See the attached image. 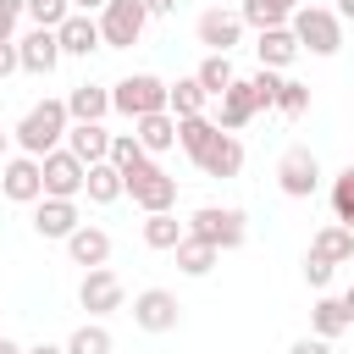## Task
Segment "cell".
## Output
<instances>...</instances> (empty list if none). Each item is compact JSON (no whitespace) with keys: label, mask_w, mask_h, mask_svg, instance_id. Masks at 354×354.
Segmentation results:
<instances>
[{"label":"cell","mask_w":354,"mask_h":354,"mask_svg":"<svg viewBox=\"0 0 354 354\" xmlns=\"http://www.w3.org/2000/svg\"><path fill=\"white\" fill-rule=\"evenodd\" d=\"M249 116H254V94H249V77H232V88L221 94V133H238V127H249Z\"/></svg>","instance_id":"22"},{"label":"cell","mask_w":354,"mask_h":354,"mask_svg":"<svg viewBox=\"0 0 354 354\" xmlns=\"http://www.w3.org/2000/svg\"><path fill=\"white\" fill-rule=\"evenodd\" d=\"M332 216H337V227L354 221V166H343V171L332 177Z\"/></svg>","instance_id":"34"},{"label":"cell","mask_w":354,"mask_h":354,"mask_svg":"<svg viewBox=\"0 0 354 354\" xmlns=\"http://www.w3.org/2000/svg\"><path fill=\"white\" fill-rule=\"evenodd\" d=\"M122 194H133V205H138L144 216H160V210L177 205V177H166L155 160H144V166H133V171L122 177Z\"/></svg>","instance_id":"5"},{"label":"cell","mask_w":354,"mask_h":354,"mask_svg":"<svg viewBox=\"0 0 354 354\" xmlns=\"http://www.w3.org/2000/svg\"><path fill=\"white\" fill-rule=\"evenodd\" d=\"M77 227H83V221H77V199H39V205H33V232H39V238H61V243H66Z\"/></svg>","instance_id":"14"},{"label":"cell","mask_w":354,"mask_h":354,"mask_svg":"<svg viewBox=\"0 0 354 354\" xmlns=\"http://www.w3.org/2000/svg\"><path fill=\"white\" fill-rule=\"evenodd\" d=\"M55 61H61V44H55V33H50V28H33V33H22V39H17V66H22V72L50 77V72H55Z\"/></svg>","instance_id":"13"},{"label":"cell","mask_w":354,"mask_h":354,"mask_svg":"<svg viewBox=\"0 0 354 354\" xmlns=\"http://www.w3.org/2000/svg\"><path fill=\"white\" fill-rule=\"evenodd\" d=\"M254 55H260V66H266V72H282V66H293V61H299V39H293L288 28H266V33L254 39Z\"/></svg>","instance_id":"18"},{"label":"cell","mask_w":354,"mask_h":354,"mask_svg":"<svg viewBox=\"0 0 354 354\" xmlns=\"http://www.w3.org/2000/svg\"><path fill=\"white\" fill-rule=\"evenodd\" d=\"M105 160H111V166L127 177V171H133V166H144L149 155H144V144H138L133 133H111V155H105Z\"/></svg>","instance_id":"32"},{"label":"cell","mask_w":354,"mask_h":354,"mask_svg":"<svg viewBox=\"0 0 354 354\" xmlns=\"http://www.w3.org/2000/svg\"><path fill=\"white\" fill-rule=\"evenodd\" d=\"M100 44H111V50H133L138 39H144V22H149V11L138 6V0H111L100 17Z\"/></svg>","instance_id":"6"},{"label":"cell","mask_w":354,"mask_h":354,"mask_svg":"<svg viewBox=\"0 0 354 354\" xmlns=\"http://www.w3.org/2000/svg\"><path fill=\"white\" fill-rule=\"evenodd\" d=\"M28 17H33L39 28H50V33H55V28L72 17V6H66V0H28Z\"/></svg>","instance_id":"37"},{"label":"cell","mask_w":354,"mask_h":354,"mask_svg":"<svg viewBox=\"0 0 354 354\" xmlns=\"http://www.w3.org/2000/svg\"><path fill=\"white\" fill-rule=\"evenodd\" d=\"M277 88H282V77L260 66V72L249 77V94H254V111H277Z\"/></svg>","instance_id":"35"},{"label":"cell","mask_w":354,"mask_h":354,"mask_svg":"<svg viewBox=\"0 0 354 354\" xmlns=\"http://www.w3.org/2000/svg\"><path fill=\"white\" fill-rule=\"evenodd\" d=\"M194 83H199L210 100H221V94L232 88V55H205L199 72H194Z\"/></svg>","instance_id":"30"},{"label":"cell","mask_w":354,"mask_h":354,"mask_svg":"<svg viewBox=\"0 0 354 354\" xmlns=\"http://www.w3.org/2000/svg\"><path fill=\"white\" fill-rule=\"evenodd\" d=\"M138 6H144L149 17H171V11H177V0H138Z\"/></svg>","instance_id":"41"},{"label":"cell","mask_w":354,"mask_h":354,"mask_svg":"<svg viewBox=\"0 0 354 354\" xmlns=\"http://www.w3.org/2000/svg\"><path fill=\"white\" fill-rule=\"evenodd\" d=\"M310 254H321L326 266H348V260H354V232L332 221V227H321V232L310 238Z\"/></svg>","instance_id":"25"},{"label":"cell","mask_w":354,"mask_h":354,"mask_svg":"<svg viewBox=\"0 0 354 354\" xmlns=\"http://www.w3.org/2000/svg\"><path fill=\"white\" fill-rule=\"evenodd\" d=\"M11 33H17V17H6V11H0V44H11Z\"/></svg>","instance_id":"43"},{"label":"cell","mask_w":354,"mask_h":354,"mask_svg":"<svg viewBox=\"0 0 354 354\" xmlns=\"http://www.w3.org/2000/svg\"><path fill=\"white\" fill-rule=\"evenodd\" d=\"M343 310H348V326H354V288L343 293Z\"/></svg>","instance_id":"47"},{"label":"cell","mask_w":354,"mask_h":354,"mask_svg":"<svg viewBox=\"0 0 354 354\" xmlns=\"http://www.w3.org/2000/svg\"><path fill=\"white\" fill-rule=\"evenodd\" d=\"M83 160L72 155V149H50L44 160H39V177H44V199H77L83 194Z\"/></svg>","instance_id":"9"},{"label":"cell","mask_w":354,"mask_h":354,"mask_svg":"<svg viewBox=\"0 0 354 354\" xmlns=\"http://www.w3.org/2000/svg\"><path fill=\"white\" fill-rule=\"evenodd\" d=\"M304 282H310V288H326V282H332V266H326L321 254H304Z\"/></svg>","instance_id":"38"},{"label":"cell","mask_w":354,"mask_h":354,"mask_svg":"<svg viewBox=\"0 0 354 354\" xmlns=\"http://www.w3.org/2000/svg\"><path fill=\"white\" fill-rule=\"evenodd\" d=\"M0 194H6L11 205H39V199H44L39 160H33V155H11V160H0Z\"/></svg>","instance_id":"12"},{"label":"cell","mask_w":354,"mask_h":354,"mask_svg":"<svg viewBox=\"0 0 354 354\" xmlns=\"http://www.w3.org/2000/svg\"><path fill=\"white\" fill-rule=\"evenodd\" d=\"M55 44H61V55H94V50H100V22L83 17V11H72V17L55 28Z\"/></svg>","instance_id":"16"},{"label":"cell","mask_w":354,"mask_h":354,"mask_svg":"<svg viewBox=\"0 0 354 354\" xmlns=\"http://www.w3.org/2000/svg\"><path fill=\"white\" fill-rule=\"evenodd\" d=\"M111 111H122L127 122L155 116V111H166V83H160L155 72H133V77L111 83Z\"/></svg>","instance_id":"4"},{"label":"cell","mask_w":354,"mask_h":354,"mask_svg":"<svg viewBox=\"0 0 354 354\" xmlns=\"http://www.w3.org/2000/svg\"><path fill=\"white\" fill-rule=\"evenodd\" d=\"M183 232L199 238V243H210V249L221 254V249H238V243L249 238V216H243L238 205H199V210L183 221Z\"/></svg>","instance_id":"2"},{"label":"cell","mask_w":354,"mask_h":354,"mask_svg":"<svg viewBox=\"0 0 354 354\" xmlns=\"http://www.w3.org/2000/svg\"><path fill=\"white\" fill-rule=\"evenodd\" d=\"M205 100H210V94H205L194 77H177V83H166V111H171L177 122H183V116H205Z\"/></svg>","instance_id":"26"},{"label":"cell","mask_w":354,"mask_h":354,"mask_svg":"<svg viewBox=\"0 0 354 354\" xmlns=\"http://www.w3.org/2000/svg\"><path fill=\"white\" fill-rule=\"evenodd\" d=\"M277 111H282V116H304V111H310V88L293 83V77H282V88H277Z\"/></svg>","instance_id":"36"},{"label":"cell","mask_w":354,"mask_h":354,"mask_svg":"<svg viewBox=\"0 0 354 354\" xmlns=\"http://www.w3.org/2000/svg\"><path fill=\"white\" fill-rule=\"evenodd\" d=\"M194 33H199V44H205L210 55H232V50L243 44V17L227 11V6H210V11H199Z\"/></svg>","instance_id":"8"},{"label":"cell","mask_w":354,"mask_h":354,"mask_svg":"<svg viewBox=\"0 0 354 354\" xmlns=\"http://www.w3.org/2000/svg\"><path fill=\"white\" fill-rule=\"evenodd\" d=\"M0 11H6V17H22V11H28V0H0Z\"/></svg>","instance_id":"45"},{"label":"cell","mask_w":354,"mask_h":354,"mask_svg":"<svg viewBox=\"0 0 354 354\" xmlns=\"http://www.w3.org/2000/svg\"><path fill=\"white\" fill-rule=\"evenodd\" d=\"M216 133H221V127H216L210 116H183V122H177V144L188 149V160H194V166H199V155L216 144Z\"/></svg>","instance_id":"27"},{"label":"cell","mask_w":354,"mask_h":354,"mask_svg":"<svg viewBox=\"0 0 354 354\" xmlns=\"http://www.w3.org/2000/svg\"><path fill=\"white\" fill-rule=\"evenodd\" d=\"M22 354H66V343H33V348H22Z\"/></svg>","instance_id":"44"},{"label":"cell","mask_w":354,"mask_h":354,"mask_svg":"<svg viewBox=\"0 0 354 354\" xmlns=\"http://www.w3.org/2000/svg\"><path fill=\"white\" fill-rule=\"evenodd\" d=\"M11 72H22V66H17V39L0 44V77H11Z\"/></svg>","instance_id":"40"},{"label":"cell","mask_w":354,"mask_h":354,"mask_svg":"<svg viewBox=\"0 0 354 354\" xmlns=\"http://www.w3.org/2000/svg\"><path fill=\"white\" fill-rule=\"evenodd\" d=\"M105 111H111V88H100V83H77L66 94V116L72 122H105Z\"/></svg>","instance_id":"21"},{"label":"cell","mask_w":354,"mask_h":354,"mask_svg":"<svg viewBox=\"0 0 354 354\" xmlns=\"http://www.w3.org/2000/svg\"><path fill=\"white\" fill-rule=\"evenodd\" d=\"M66 254H72V266L94 271V266L111 260V232H105V227H77V232L66 238Z\"/></svg>","instance_id":"17"},{"label":"cell","mask_w":354,"mask_h":354,"mask_svg":"<svg viewBox=\"0 0 354 354\" xmlns=\"http://www.w3.org/2000/svg\"><path fill=\"white\" fill-rule=\"evenodd\" d=\"M144 243H149V249H177V243H183V221H177L171 210L144 216Z\"/></svg>","instance_id":"31"},{"label":"cell","mask_w":354,"mask_h":354,"mask_svg":"<svg viewBox=\"0 0 354 354\" xmlns=\"http://www.w3.org/2000/svg\"><path fill=\"white\" fill-rule=\"evenodd\" d=\"M133 127H138L133 138L144 144V155H160V149H171V144H177V116H171V111H155V116H138Z\"/></svg>","instance_id":"23"},{"label":"cell","mask_w":354,"mask_h":354,"mask_svg":"<svg viewBox=\"0 0 354 354\" xmlns=\"http://www.w3.org/2000/svg\"><path fill=\"white\" fill-rule=\"evenodd\" d=\"M66 127H72V116H66V100H39V105H33V111L17 122V144H22V155L44 160L50 149H61Z\"/></svg>","instance_id":"1"},{"label":"cell","mask_w":354,"mask_h":354,"mask_svg":"<svg viewBox=\"0 0 354 354\" xmlns=\"http://www.w3.org/2000/svg\"><path fill=\"white\" fill-rule=\"evenodd\" d=\"M66 6H72V11H83V17H94V11H105L111 0H66Z\"/></svg>","instance_id":"42"},{"label":"cell","mask_w":354,"mask_h":354,"mask_svg":"<svg viewBox=\"0 0 354 354\" xmlns=\"http://www.w3.org/2000/svg\"><path fill=\"white\" fill-rule=\"evenodd\" d=\"M299 11V0H243L238 6V17H243V28H288V17Z\"/></svg>","instance_id":"24"},{"label":"cell","mask_w":354,"mask_h":354,"mask_svg":"<svg viewBox=\"0 0 354 354\" xmlns=\"http://www.w3.org/2000/svg\"><path fill=\"white\" fill-rule=\"evenodd\" d=\"M0 155H6V133H0Z\"/></svg>","instance_id":"49"},{"label":"cell","mask_w":354,"mask_h":354,"mask_svg":"<svg viewBox=\"0 0 354 354\" xmlns=\"http://www.w3.org/2000/svg\"><path fill=\"white\" fill-rule=\"evenodd\" d=\"M77 304H83L88 315H111V310L127 304V288H122V277H116L111 266H94V271H83V282H77Z\"/></svg>","instance_id":"10"},{"label":"cell","mask_w":354,"mask_h":354,"mask_svg":"<svg viewBox=\"0 0 354 354\" xmlns=\"http://www.w3.org/2000/svg\"><path fill=\"white\" fill-rule=\"evenodd\" d=\"M199 171H205V177H238V171H243V144H238L232 133H216V144L199 155Z\"/></svg>","instance_id":"19"},{"label":"cell","mask_w":354,"mask_h":354,"mask_svg":"<svg viewBox=\"0 0 354 354\" xmlns=\"http://www.w3.org/2000/svg\"><path fill=\"white\" fill-rule=\"evenodd\" d=\"M83 194H88V205H111V199H122V171H116L111 160L88 166V171H83Z\"/></svg>","instance_id":"28"},{"label":"cell","mask_w":354,"mask_h":354,"mask_svg":"<svg viewBox=\"0 0 354 354\" xmlns=\"http://www.w3.org/2000/svg\"><path fill=\"white\" fill-rule=\"evenodd\" d=\"M288 354H337V348H332L326 337H293V343H288Z\"/></svg>","instance_id":"39"},{"label":"cell","mask_w":354,"mask_h":354,"mask_svg":"<svg viewBox=\"0 0 354 354\" xmlns=\"http://www.w3.org/2000/svg\"><path fill=\"white\" fill-rule=\"evenodd\" d=\"M337 22H354V0H337Z\"/></svg>","instance_id":"46"},{"label":"cell","mask_w":354,"mask_h":354,"mask_svg":"<svg viewBox=\"0 0 354 354\" xmlns=\"http://www.w3.org/2000/svg\"><path fill=\"white\" fill-rule=\"evenodd\" d=\"M66 354H111V332L100 321H83L72 337H66Z\"/></svg>","instance_id":"33"},{"label":"cell","mask_w":354,"mask_h":354,"mask_svg":"<svg viewBox=\"0 0 354 354\" xmlns=\"http://www.w3.org/2000/svg\"><path fill=\"white\" fill-rule=\"evenodd\" d=\"M343 332H348V310H343V299L321 293V299L310 304V337H326V343H337Z\"/></svg>","instance_id":"20"},{"label":"cell","mask_w":354,"mask_h":354,"mask_svg":"<svg viewBox=\"0 0 354 354\" xmlns=\"http://www.w3.org/2000/svg\"><path fill=\"white\" fill-rule=\"evenodd\" d=\"M288 33H293L299 50H310V55H337V50H343V22H337V11H326V6H299V11L288 17Z\"/></svg>","instance_id":"3"},{"label":"cell","mask_w":354,"mask_h":354,"mask_svg":"<svg viewBox=\"0 0 354 354\" xmlns=\"http://www.w3.org/2000/svg\"><path fill=\"white\" fill-rule=\"evenodd\" d=\"M177 321H183L177 293H166V288H144V293L133 299V326H138V332H177Z\"/></svg>","instance_id":"11"},{"label":"cell","mask_w":354,"mask_h":354,"mask_svg":"<svg viewBox=\"0 0 354 354\" xmlns=\"http://www.w3.org/2000/svg\"><path fill=\"white\" fill-rule=\"evenodd\" d=\"M277 188H282L288 199H310V194L321 188V160H315L310 144L282 149V160H277Z\"/></svg>","instance_id":"7"},{"label":"cell","mask_w":354,"mask_h":354,"mask_svg":"<svg viewBox=\"0 0 354 354\" xmlns=\"http://www.w3.org/2000/svg\"><path fill=\"white\" fill-rule=\"evenodd\" d=\"M66 149H72L83 166H100V160L111 155V133H105V122H72V127H66Z\"/></svg>","instance_id":"15"},{"label":"cell","mask_w":354,"mask_h":354,"mask_svg":"<svg viewBox=\"0 0 354 354\" xmlns=\"http://www.w3.org/2000/svg\"><path fill=\"white\" fill-rule=\"evenodd\" d=\"M0 354H22V348H17V343H11V337H0Z\"/></svg>","instance_id":"48"},{"label":"cell","mask_w":354,"mask_h":354,"mask_svg":"<svg viewBox=\"0 0 354 354\" xmlns=\"http://www.w3.org/2000/svg\"><path fill=\"white\" fill-rule=\"evenodd\" d=\"M171 254H177V271H183V277H210L216 260H221L210 243H199V238H188V232H183V243H177Z\"/></svg>","instance_id":"29"}]
</instances>
